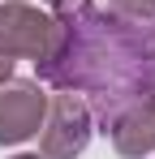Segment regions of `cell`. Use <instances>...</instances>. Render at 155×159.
<instances>
[{
  "label": "cell",
  "instance_id": "6da1fadb",
  "mask_svg": "<svg viewBox=\"0 0 155 159\" xmlns=\"http://www.w3.org/2000/svg\"><path fill=\"white\" fill-rule=\"evenodd\" d=\"M39 82L86 95L95 125H108L155 95V17H129L73 0L52 13V43L35 60Z\"/></svg>",
  "mask_w": 155,
  "mask_h": 159
},
{
  "label": "cell",
  "instance_id": "7a4b0ae2",
  "mask_svg": "<svg viewBox=\"0 0 155 159\" xmlns=\"http://www.w3.org/2000/svg\"><path fill=\"white\" fill-rule=\"evenodd\" d=\"M91 133H95V116H91V107H86L82 95L60 90V95L48 99V116L39 125V151H43V159H78L86 151Z\"/></svg>",
  "mask_w": 155,
  "mask_h": 159
},
{
  "label": "cell",
  "instance_id": "3957f363",
  "mask_svg": "<svg viewBox=\"0 0 155 159\" xmlns=\"http://www.w3.org/2000/svg\"><path fill=\"white\" fill-rule=\"evenodd\" d=\"M52 43V13L26 4V0H4L0 4V48L26 60H39Z\"/></svg>",
  "mask_w": 155,
  "mask_h": 159
},
{
  "label": "cell",
  "instance_id": "277c9868",
  "mask_svg": "<svg viewBox=\"0 0 155 159\" xmlns=\"http://www.w3.org/2000/svg\"><path fill=\"white\" fill-rule=\"evenodd\" d=\"M48 116V95L35 82H4L0 86V146H17L35 138Z\"/></svg>",
  "mask_w": 155,
  "mask_h": 159
},
{
  "label": "cell",
  "instance_id": "5b68a950",
  "mask_svg": "<svg viewBox=\"0 0 155 159\" xmlns=\"http://www.w3.org/2000/svg\"><path fill=\"white\" fill-rule=\"evenodd\" d=\"M108 138H112V146H116V155L125 159H142L155 151V103H134L125 107L112 125H108Z\"/></svg>",
  "mask_w": 155,
  "mask_h": 159
},
{
  "label": "cell",
  "instance_id": "8992f818",
  "mask_svg": "<svg viewBox=\"0 0 155 159\" xmlns=\"http://www.w3.org/2000/svg\"><path fill=\"white\" fill-rule=\"evenodd\" d=\"M112 9L129 17H155V0H112Z\"/></svg>",
  "mask_w": 155,
  "mask_h": 159
},
{
  "label": "cell",
  "instance_id": "52a82bcc",
  "mask_svg": "<svg viewBox=\"0 0 155 159\" xmlns=\"http://www.w3.org/2000/svg\"><path fill=\"white\" fill-rule=\"evenodd\" d=\"M9 78H13V56H9L4 48H0V86H4Z\"/></svg>",
  "mask_w": 155,
  "mask_h": 159
},
{
  "label": "cell",
  "instance_id": "ba28073f",
  "mask_svg": "<svg viewBox=\"0 0 155 159\" xmlns=\"http://www.w3.org/2000/svg\"><path fill=\"white\" fill-rule=\"evenodd\" d=\"M43 4H52V9H65V4H73V0H43Z\"/></svg>",
  "mask_w": 155,
  "mask_h": 159
},
{
  "label": "cell",
  "instance_id": "9c48e42d",
  "mask_svg": "<svg viewBox=\"0 0 155 159\" xmlns=\"http://www.w3.org/2000/svg\"><path fill=\"white\" fill-rule=\"evenodd\" d=\"M13 159H43V155H13Z\"/></svg>",
  "mask_w": 155,
  "mask_h": 159
}]
</instances>
